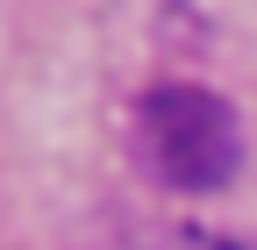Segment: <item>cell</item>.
Instances as JSON below:
<instances>
[{"label":"cell","mask_w":257,"mask_h":250,"mask_svg":"<svg viewBox=\"0 0 257 250\" xmlns=\"http://www.w3.org/2000/svg\"><path fill=\"white\" fill-rule=\"evenodd\" d=\"M136 136H143V165L179 186V193H214L236 179L243 158V129L221 93L207 86H157L136 107Z\"/></svg>","instance_id":"cell-1"}]
</instances>
